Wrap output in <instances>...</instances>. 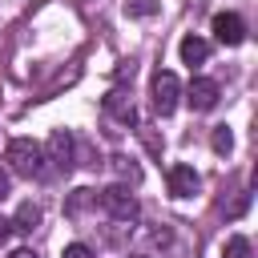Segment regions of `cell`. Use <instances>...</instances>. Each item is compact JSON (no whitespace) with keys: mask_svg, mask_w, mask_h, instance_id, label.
I'll return each instance as SVG.
<instances>
[{"mask_svg":"<svg viewBox=\"0 0 258 258\" xmlns=\"http://www.w3.org/2000/svg\"><path fill=\"white\" fill-rule=\"evenodd\" d=\"M4 161H8V169H12L16 177H24V181H36V177H44V149H40L36 141H28V137H16V141H8V149H4Z\"/></svg>","mask_w":258,"mask_h":258,"instance_id":"cell-1","label":"cell"},{"mask_svg":"<svg viewBox=\"0 0 258 258\" xmlns=\"http://www.w3.org/2000/svg\"><path fill=\"white\" fill-rule=\"evenodd\" d=\"M101 210L109 214V218H117V222H137L141 218V206H137V198L125 189V185H109V189H101Z\"/></svg>","mask_w":258,"mask_h":258,"instance_id":"cell-2","label":"cell"},{"mask_svg":"<svg viewBox=\"0 0 258 258\" xmlns=\"http://www.w3.org/2000/svg\"><path fill=\"white\" fill-rule=\"evenodd\" d=\"M149 93H153V109H157L161 117H169V113L177 109V97H181V81H177L173 73H157Z\"/></svg>","mask_w":258,"mask_h":258,"instance_id":"cell-3","label":"cell"},{"mask_svg":"<svg viewBox=\"0 0 258 258\" xmlns=\"http://www.w3.org/2000/svg\"><path fill=\"white\" fill-rule=\"evenodd\" d=\"M214 36H218V44L238 48V44L246 40V20H242L238 12H218V16H214Z\"/></svg>","mask_w":258,"mask_h":258,"instance_id":"cell-4","label":"cell"},{"mask_svg":"<svg viewBox=\"0 0 258 258\" xmlns=\"http://www.w3.org/2000/svg\"><path fill=\"white\" fill-rule=\"evenodd\" d=\"M44 161H52V169H60V173L73 169V133L69 129H52L48 149H44Z\"/></svg>","mask_w":258,"mask_h":258,"instance_id":"cell-5","label":"cell"},{"mask_svg":"<svg viewBox=\"0 0 258 258\" xmlns=\"http://www.w3.org/2000/svg\"><path fill=\"white\" fill-rule=\"evenodd\" d=\"M185 101H189L194 113H210V109L218 105V81H210V77H194L189 89H185Z\"/></svg>","mask_w":258,"mask_h":258,"instance_id":"cell-6","label":"cell"},{"mask_svg":"<svg viewBox=\"0 0 258 258\" xmlns=\"http://www.w3.org/2000/svg\"><path fill=\"white\" fill-rule=\"evenodd\" d=\"M101 109H105V117H113L121 125H137V105H133V93L129 89H113Z\"/></svg>","mask_w":258,"mask_h":258,"instance_id":"cell-7","label":"cell"},{"mask_svg":"<svg viewBox=\"0 0 258 258\" xmlns=\"http://www.w3.org/2000/svg\"><path fill=\"white\" fill-rule=\"evenodd\" d=\"M165 181H169V194H173V198H194L198 185H202V177H198L194 165H169Z\"/></svg>","mask_w":258,"mask_h":258,"instance_id":"cell-8","label":"cell"},{"mask_svg":"<svg viewBox=\"0 0 258 258\" xmlns=\"http://www.w3.org/2000/svg\"><path fill=\"white\" fill-rule=\"evenodd\" d=\"M177 52H181V60H185L189 69H194V64H206V56H210V40H202V36H185Z\"/></svg>","mask_w":258,"mask_h":258,"instance_id":"cell-9","label":"cell"},{"mask_svg":"<svg viewBox=\"0 0 258 258\" xmlns=\"http://www.w3.org/2000/svg\"><path fill=\"white\" fill-rule=\"evenodd\" d=\"M109 165H113V173L121 177V181H141V165L133 161V157H125V153H117V157H109Z\"/></svg>","mask_w":258,"mask_h":258,"instance_id":"cell-10","label":"cell"},{"mask_svg":"<svg viewBox=\"0 0 258 258\" xmlns=\"http://www.w3.org/2000/svg\"><path fill=\"white\" fill-rule=\"evenodd\" d=\"M36 222H40V206L24 202V206L16 210V218H12V230H20V234H32V230H36Z\"/></svg>","mask_w":258,"mask_h":258,"instance_id":"cell-11","label":"cell"},{"mask_svg":"<svg viewBox=\"0 0 258 258\" xmlns=\"http://www.w3.org/2000/svg\"><path fill=\"white\" fill-rule=\"evenodd\" d=\"M222 258H254V250H250V242H246L242 234H234V238H226Z\"/></svg>","mask_w":258,"mask_h":258,"instance_id":"cell-12","label":"cell"},{"mask_svg":"<svg viewBox=\"0 0 258 258\" xmlns=\"http://www.w3.org/2000/svg\"><path fill=\"white\" fill-rule=\"evenodd\" d=\"M210 145H214V153H222V157H226V153L234 149V137H230V129H226V125H214V133H210Z\"/></svg>","mask_w":258,"mask_h":258,"instance_id":"cell-13","label":"cell"},{"mask_svg":"<svg viewBox=\"0 0 258 258\" xmlns=\"http://www.w3.org/2000/svg\"><path fill=\"white\" fill-rule=\"evenodd\" d=\"M222 210H226V218H242V214L250 210V189H242V194H238L230 206H222Z\"/></svg>","mask_w":258,"mask_h":258,"instance_id":"cell-14","label":"cell"},{"mask_svg":"<svg viewBox=\"0 0 258 258\" xmlns=\"http://www.w3.org/2000/svg\"><path fill=\"white\" fill-rule=\"evenodd\" d=\"M125 12L129 16H153L157 12V0H125Z\"/></svg>","mask_w":258,"mask_h":258,"instance_id":"cell-15","label":"cell"},{"mask_svg":"<svg viewBox=\"0 0 258 258\" xmlns=\"http://www.w3.org/2000/svg\"><path fill=\"white\" fill-rule=\"evenodd\" d=\"M64 258H93V250L85 242H73V246H64Z\"/></svg>","mask_w":258,"mask_h":258,"instance_id":"cell-16","label":"cell"},{"mask_svg":"<svg viewBox=\"0 0 258 258\" xmlns=\"http://www.w3.org/2000/svg\"><path fill=\"white\" fill-rule=\"evenodd\" d=\"M12 194V177H8V169H0V202Z\"/></svg>","mask_w":258,"mask_h":258,"instance_id":"cell-17","label":"cell"},{"mask_svg":"<svg viewBox=\"0 0 258 258\" xmlns=\"http://www.w3.org/2000/svg\"><path fill=\"white\" fill-rule=\"evenodd\" d=\"M12 238V218H0V246Z\"/></svg>","mask_w":258,"mask_h":258,"instance_id":"cell-18","label":"cell"},{"mask_svg":"<svg viewBox=\"0 0 258 258\" xmlns=\"http://www.w3.org/2000/svg\"><path fill=\"white\" fill-rule=\"evenodd\" d=\"M8 258H36V250H28V246H24V250H12Z\"/></svg>","mask_w":258,"mask_h":258,"instance_id":"cell-19","label":"cell"},{"mask_svg":"<svg viewBox=\"0 0 258 258\" xmlns=\"http://www.w3.org/2000/svg\"><path fill=\"white\" fill-rule=\"evenodd\" d=\"M129 258H141V254H129Z\"/></svg>","mask_w":258,"mask_h":258,"instance_id":"cell-20","label":"cell"},{"mask_svg":"<svg viewBox=\"0 0 258 258\" xmlns=\"http://www.w3.org/2000/svg\"><path fill=\"white\" fill-rule=\"evenodd\" d=\"M81 4H89V0H81Z\"/></svg>","mask_w":258,"mask_h":258,"instance_id":"cell-21","label":"cell"}]
</instances>
